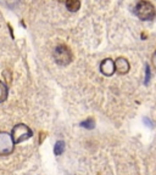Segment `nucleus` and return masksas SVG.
I'll use <instances>...</instances> for the list:
<instances>
[{
  "label": "nucleus",
  "instance_id": "nucleus-1",
  "mask_svg": "<svg viewBox=\"0 0 156 175\" xmlns=\"http://www.w3.org/2000/svg\"><path fill=\"white\" fill-rule=\"evenodd\" d=\"M136 15L141 21H150L155 17V7L147 0H140L136 6Z\"/></svg>",
  "mask_w": 156,
  "mask_h": 175
},
{
  "label": "nucleus",
  "instance_id": "nucleus-2",
  "mask_svg": "<svg viewBox=\"0 0 156 175\" xmlns=\"http://www.w3.org/2000/svg\"><path fill=\"white\" fill-rule=\"evenodd\" d=\"M54 60L60 66H67L72 61V53L66 45H59L54 50Z\"/></svg>",
  "mask_w": 156,
  "mask_h": 175
},
{
  "label": "nucleus",
  "instance_id": "nucleus-3",
  "mask_svg": "<svg viewBox=\"0 0 156 175\" xmlns=\"http://www.w3.org/2000/svg\"><path fill=\"white\" fill-rule=\"evenodd\" d=\"M32 130L29 129V127H27L26 124H17L14 127L12 133H11V138L14 143H20L22 141L28 140L30 136H32Z\"/></svg>",
  "mask_w": 156,
  "mask_h": 175
},
{
  "label": "nucleus",
  "instance_id": "nucleus-4",
  "mask_svg": "<svg viewBox=\"0 0 156 175\" xmlns=\"http://www.w3.org/2000/svg\"><path fill=\"white\" fill-rule=\"evenodd\" d=\"M15 143L10 134L5 131H0V156H7L14 152Z\"/></svg>",
  "mask_w": 156,
  "mask_h": 175
},
{
  "label": "nucleus",
  "instance_id": "nucleus-5",
  "mask_svg": "<svg viewBox=\"0 0 156 175\" xmlns=\"http://www.w3.org/2000/svg\"><path fill=\"white\" fill-rule=\"evenodd\" d=\"M100 71H101V73L104 76H107V77L112 76L113 73H115V71H116L115 62H113L111 58H105L100 63Z\"/></svg>",
  "mask_w": 156,
  "mask_h": 175
},
{
  "label": "nucleus",
  "instance_id": "nucleus-6",
  "mask_svg": "<svg viewBox=\"0 0 156 175\" xmlns=\"http://www.w3.org/2000/svg\"><path fill=\"white\" fill-rule=\"evenodd\" d=\"M115 68L120 74H126L129 71V62L124 57H118L115 61Z\"/></svg>",
  "mask_w": 156,
  "mask_h": 175
},
{
  "label": "nucleus",
  "instance_id": "nucleus-7",
  "mask_svg": "<svg viewBox=\"0 0 156 175\" xmlns=\"http://www.w3.org/2000/svg\"><path fill=\"white\" fill-rule=\"evenodd\" d=\"M66 7H67L68 11L76 12V11H78L79 7H81V1H79V0H67V1H66Z\"/></svg>",
  "mask_w": 156,
  "mask_h": 175
},
{
  "label": "nucleus",
  "instance_id": "nucleus-8",
  "mask_svg": "<svg viewBox=\"0 0 156 175\" xmlns=\"http://www.w3.org/2000/svg\"><path fill=\"white\" fill-rule=\"evenodd\" d=\"M65 151V142L64 141H57L55 143L54 146V153L56 154V156H60V154H62Z\"/></svg>",
  "mask_w": 156,
  "mask_h": 175
},
{
  "label": "nucleus",
  "instance_id": "nucleus-9",
  "mask_svg": "<svg viewBox=\"0 0 156 175\" xmlns=\"http://www.w3.org/2000/svg\"><path fill=\"white\" fill-rule=\"evenodd\" d=\"M7 97V86L5 83L0 81V102H4Z\"/></svg>",
  "mask_w": 156,
  "mask_h": 175
},
{
  "label": "nucleus",
  "instance_id": "nucleus-10",
  "mask_svg": "<svg viewBox=\"0 0 156 175\" xmlns=\"http://www.w3.org/2000/svg\"><path fill=\"white\" fill-rule=\"evenodd\" d=\"M81 127H83V128H86V129H93L95 127V120H94V118H88L87 120H84V122H82L81 123Z\"/></svg>",
  "mask_w": 156,
  "mask_h": 175
},
{
  "label": "nucleus",
  "instance_id": "nucleus-11",
  "mask_svg": "<svg viewBox=\"0 0 156 175\" xmlns=\"http://www.w3.org/2000/svg\"><path fill=\"white\" fill-rule=\"evenodd\" d=\"M149 80H150V67L147 65V67H145V81H144V83L148 84Z\"/></svg>",
  "mask_w": 156,
  "mask_h": 175
},
{
  "label": "nucleus",
  "instance_id": "nucleus-12",
  "mask_svg": "<svg viewBox=\"0 0 156 175\" xmlns=\"http://www.w3.org/2000/svg\"><path fill=\"white\" fill-rule=\"evenodd\" d=\"M1 1L9 6H12V5H16L18 3V0H1Z\"/></svg>",
  "mask_w": 156,
  "mask_h": 175
},
{
  "label": "nucleus",
  "instance_id": "nucleus-13",
  "mask_svg": "<svg viewBox=\"0 0 156 175\" xmlns=\"http://www.w3.org/2000/svg\"><path fill=\"white\" fill-rule=\"evenodd\" d=\"M152 63H154V67L156 68V51H155V54L152 55Z\"/></svg>",
  "mask_w": 156,
  "mask_h": 175
},
{
  "label": "nucleus",
  "instance_id": "nucleus-14",
  "mask_svg": "<svg viewBox=\"0 0 156 175\" xmlns=\"http://www.w3.org/2000/svg\"><path fill=\"white\" fill-rule=\"evenodd\" d=\"M144 122H145V123H148V124H149L150 127H152V123H151V122H150L148 118H145V119H144Z\"/></svg>",
  "mask_w": 156,
  "mask_h": 175
},
{
  "label": "nucleus",
  "instance_id": "nucleus-15",
  "mask_svg": "<svg viewBox=\"0 0 156 175\" xmlns=\"http://www.w3.org/2000/svg\"><path fill=\"white\" fill-rule=\"evenodd\" d=\"M59 1H60V3H66L67 0H59Z\"/></svg>",
  "mask_w": 156,
  "mask_h": 175
}]
</instances>
